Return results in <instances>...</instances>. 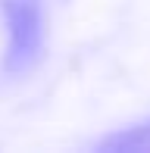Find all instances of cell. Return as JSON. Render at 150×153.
Masks as SVG:
<instances>
[{
	"label": "cell",
	"instance_id": "obj_1",
	"mask_svg": "<svg viewBox=\"0 0 150 153\" xmlns=\"http://www.w3.org/2000/svg\"><path fill=\"white\" fill-rule=\"evenodd\" d=\"M6 19V72H25L41 53V6L38 0H3Z\"/></svg>",
	"mask_w": 150,
	"mask_h": 153
},
{
	"label": "cell",
	"instance_id": "obj_2",
	"mask_svg": "<svg viewBox=\"0 0 150 153\" xmlns=\"http://www.w3.org/2000/svg\"><path fill=\"white\" fill-rule=\"evenodd\" d=\"M106 150H141V147H150V125L147 128H141V131H128V134H116L110 137V141L103 144Z\"/></svg>",
	"mask_w": 150,
	"mask_h": 153
}]
</instances>
